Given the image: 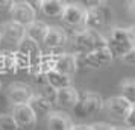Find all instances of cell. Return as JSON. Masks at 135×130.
<instances>
[{
  "label": "cell",
  "instance_id": "obj_1",
  "mask_svg": "<svg viewBox=\"0 0 135 130\" xmlns=\"http://www.w3.org/2000/svg\"><path fill=\"white\" fill-rule=\"evenodd\" d=\"M106 47V38H103L97 30L91 29H79L73 35V50L74 55H85L93 50Z\"/></svg>",
  "mask_w": 135,
  "mask_h": 130
},
{
  "label": "cell",
  "instance_id": "obj_2",
  "mask_svg": "<svg viewBox=\"0 0 135 130\" xmlns=\"http://www.w3.org/2000/svg\"><path fill=\"white\" fill-rule=\"evenodd\" d=\"M106 47L111 51L112 56L122 58L129 50L135 49V33L132 27L123 29V27H115L111 32L109 38L106 39Z\"/></svg>",
  "mask_w": 135,
  "mask_h": 130
},
{
  "label": "cell",
  "instance_id": "obj_3",
  "mask_svg": "<svg viewBox=\"0 0 135 130\" xmlns=\"http://www.w3.org/2000/svg\"><path fill=\"white\" fill-rule=\"evenodd\" d=\"M103 106V100L102 97L96 92H84L79 94V98L76 101V105L71 107L74 111V115L79 118L90 117L93 113H96L97 111L102 109Z\"/></svg>",
  "mask_w": 135,
  "mask_h": 130
},
{
  "label": "cell",
  "instance_id": "obj_4",
  "mask_svg": "<svg viewBox=\"0 0 135 130\" xmlns=\"http://www.w3.org/2000/svg\"><path fill=\"white\" fill-rule=\"evenodd\" d=\"M111 18H112V12L109 11V8L105 6V5L88 8L86 12H85V23H84V27L99 32V29L108 24V21H109Z\"/></svg>",
  "mask_w": 135,
  "mask_h": 130
},
{
  "label": "cell",
  "instance_id": "obj_5",
  "mask_svg": "<svg viewBox=\"0 0 135 130\" xmlns=\"http://www.w3.org/2000/svg\"><path fill=\"white\" fill-rule=\"evenodd\" d=\"M114 56L111 55L108 47H102V49L93 50L90 53L78 56V64H82L88 68H102L105 65H108L112 61Z\"/></svg>",
  "mask_w": 135,
  "mask_h": 130
},
{
  "label": "cell",
  "instance_id": "obj_6",
  "mask_svg": "<svg viewBox=\"0 0 135 130\" xmlns=\"http://www.w3.org/2000/svg\"><path fill=\"white\" fill-rule=\"evenodd\" d=\"M11 115H12L14 121L17 123L18 130L32 129L35 126V123H37V113L33 112V109L27 103H25V105H14Z\"/></svg>",
  "mask_w": 135,
  "mask_h": 130
},
{
  "label": "cell",
  "instance_id": "obj_7",
  "mask_svg": "<svg viewBox=\"0 0 135 130\" xmlns=\"http://www.w3.org/2000/svg\"><path fill=\"white\" fill-rule=\"evenodd\" d=\"M105 109L109 115H112L117 119H124V117L134 109V103H131L128 98H124L122 95H117L105 101Z\"/></svg>",
  "mask_w": 135,
  "mask_h": 130
},
{
  "label": "cell",
  "instance_id": "obj_8",
  "mask_svg": "<svg viewBox=\"0 0 135 130\" xmlns=\"http://www.w3.org/2000/svg\"><path fill=\"white\" fill-rule=\"evenodd\" d=\"M33 95L35 94H33L32 86L26 85V83H21V82H15V83H11L8 86V98L11 100L14 105L29 103Z\"/></svg>",
  "mask_w": 135,
  "mask_h": 130
},
{
  "label": "cell",
  "instance_id": "obj_9",
  "mask_svg": "<svg viewBox=\"0 0 135 130\" xmlns=\"http://www.w3.org/2000/svg\"><path fill=\"white\" fill-rule=\"evenodd\" d=\"M85 12L86 9L82 8L79 3H67L61 18L65 24L79 27V26H84V23H85Z\"/></svg>",
  "mask_w": 135,
  "mask_h": 130
},
{
  "label": "cell",
  "instance_id": "obj_10",
  "mask_svg": "<svg viewBox=\"0 0 135 130\" xmlns=\"http://www.w3.org/2000/svg\"><path fill=\"white\" fill-rule=\"evenodd\" d=\"M11 15H12V21L18 23L21 26H27L29 23H32L35 20V9L32 6H29L26 2H18V3H14L12 8L9 9Z\"/></svg>",
  "mask_w": 135,
  "mask_h": 130
},
{
  "label": "cell",
  "instance_id": "obj_11",
  "mask_svg": "<svg viewBox=\"0 0 135 130\" xmlns=\"http://www.w3.org/2000/svg\"><path fill=\"white\" fill-rule=\"evenodd\" d=\"M78 56L74 53H62L58 55L53 61V68L58 73H62L65 76H71L78 70Z\"/></svg>",
  "mask_w": 135,
  "mask_h": 130
},
{
  "label": "cell",
  "instance_id": "obj_12",
  "mask_svg": "<svg viewBox=\"0 0 135 130\" xmlns=\"http://www.w3.org/2000/svg\"><path fill=\"white\" fill-rule=\"evenodd\" d=\"M0 35L2 39H5L6 43H18L21 38L25 37V26L18 24L15 21H8L0 27Z\"/></svg>",
  "mask_w": 135,
  "mask_h": 130
},
{
  "label": "cell",
  "instance_id": "obj_13",
  "mask_svg": "<svg viewBox=\"0 0 135 130\" xmlns=\"http://www.w3.org/2000/svg\"><path fill=\"white\" fill-rule=\"evenodd\" d=\"M79 98V92L74 89L71 85L65 88H61V89H56V95H55V103L59 105L61 107H73L76 105V101Z\"/></svg>",
  "mask_w": 135,
  "mask_h": 130
},
{
  "label": "cell",
  "instance_id": "obj_14",
  "mask_svg": "<svg viewBox=\"0 0 135 130\" xmlns=\"http://www.w3.org/2000/svg\"><path fill=\"white\" fill-rule=\"evenodd\" d=\"M73 127L71 119L59 112H50L47 115V130H70Z\"/></svg>",
  "mask_w": 135,
  "mask_h": 130
},
{
  "label": "cell",
  "instance_id": "obj_15",
  "mask_svg": "<svg viewBox=\"0 0 135 130\" xmlns=\"http://www.w3.org/2000/svg\"><path fill=\"white\" fill-rule=\"evenodd\" d=\"M43 43L49 49H59V47H62L64 44L67 43V35L59 27H49Z\"/></svg>",
  "mask_w": 135,
  "mask_h": 130
},
{
  "label": "cell",
  "instance_id": "obj_16",
  "mask_svg": "<svg viewBox=\"0 0 135 130\" xmlns=\"http://www.w3.org/2000/svg\"><path fill=\"white\" fill-rule=\"evenodd\" d=\"M47 30H49V26L46 24L44 21L33 20L32 23H29V24L25 27V35L32 38V39L37 41V43H43Z\"/></svg>",
  "mask_w": 135,
  "mask_h": 130
},
{
  "label": "cell",
  "instance_id": "obj_17",
  "mask_svg": "<svg viewBox=\"0 0 135 130\" xmlns=\"http://www.w3.org/2000/svg\"><path fill=\"white\" fill-rule=\"evenodd\" d=\"M65 0H41L40 11L47 17H61L65 8Z\"/></svg>",
  "mask_w": 135,
  "mask_h": 130
},
{
  "label": "cell",
  "instance_id": "obj_18",
  "mask_svg": "<svg viewBox=\"0 0 135 130\" xmlns=\"http://www.w3.org/2000/svg\"><path fill=\"white\" fill-rule=\"evenodd\" d=\"M17 49H18V53L25 55L26 58H35V56H40V53H41L37 41H33L32 38L26 37V35L17 43Z\"/></svg>",
  "mask_w": 135,
  "mask_h": 130
},
{
  "label": "cell",
  "instance_id": "obj_19",
  "mask_svg": "<svg viewBox=\"0 0 135 130\" xmlns=\"http://www.w3.org/2000/svg\"><path fill=\"white\" fill-rule=\"evenodd\" d=\"M46 80H47V85H50V86L55 88V89H61V88H65V86H70L71 85L70 76L58 73L55 70H49L46 73Z\"/></svg>",
  "mask_w": 135,
  "mask_h": 130
},
{
  "label": "cell",
  "instance_id": "obj_20",
  "mask_svg": "<svg viewBox=\"0 0 135 130\" xmlns=\"http://www.w3.org/2000/svg\"><path fill=\"white\" fill-rule=\"evenodd\" d=\"M27 105L33 109V112H35L37 115L38 113H40V115H49L50 112H52V105H53V101H50L49 98H46L44 95L40 94V95H33Z\"/></svg>",
  "mask_w": 135,
  "mask_h": 130
},
{
  "label": "cell",
  "instance_id": "obj_21",
  "mask_svg": "<svg viewBox=\"0 0 135 130\" xmlns=\"http://www.w3.org/2000/svg\"><path fill=\"white\" fill-rule=\"evenodd\" d=\"M120 89H122V97L128 98L131 103L135 101V82L134 79H126L120 83Z\"/></svg>",
  "mask_w": 135,
  "mask_h": 130
},
{
  "label": "cell",
  "instance_id": "obj_22",
  "mask_svg": "<svg viewBox=\"0 0 135 130\" xmlns=\"http://www.w3.org/2000/svg\"><path fill=\"white\" fill-rule=\"evenodd\" d=\"M0 130H18L11 113H0Z\"/></svg>",
  "mask_w": 135,
  "mask_h": 130
},
{
  "label": "cell",
  "instance_id": "obj_23",
  "mask_svg": "<svg viewBox=\"0 0 135 130\" xmlns=\"http://www.w3.org/2000/svg\"><path fill=\"white\" fill-rule=\"evenodd\" d=\"M106 0H79V5L82 8H93V6H100V5H105Z\"/></svg>",
  "mask_w": 135,
  "mask_h": 130
},
{
  "label": "cell",
  "instance_id": "obj_24",
  "mask_svg": "<svg viewBox=\"0 0 135 130\" xmlns=\"http://www.w3.org/2000/svg\"><path fill=\"white\" fill-rule=\"evenodd\" d=\"M126 65H129V67H132V65H135V49L134 50H129L128 53H124V55L120 58Z\"/></svg>",
  "mask_w": 135,
  "mask_h": 130
},
{
  "label": "cell",
  "instance_id": "obj_25",
  "mask_svg": "<svg viewBox=\"0 0 135 130\" xmlns=\"http://www.w3.org/2000/svg\"><path fill=\"white\" fill-rule=\"evenodd\" d=\"M134 115H135V107L132 109V111L129 112L128 115L124 117V119H123V123L128 126V129H134L135 127V123H134Z\"/></svg>",
  "mask_w": 135,
  "mask_h": 130
},
{
  "label": "cell",
  "instance_id": "obj_26",
  "mask_svg": "<svg viewBox=\"0 0 135 130\" xmlns=\"http://www.w3.org/2000/svg\"><path fill=\"white\" fill-rule=\"evenodd\" d=\"M91 129L93 130H114V127L106 123H96L91 126Z\"/></svg>",
  "mask_w": 135,
  "mask_h": 130
},
{
  "label": "cell",
  "instance_id": "obj_27",
  "mask_svg": "<svg viewBox=\"0 0 135 130\" xmlns=\"http://www.w3.org/2000/svg\"><path fill=\"white\" fill-rule=\"evenodd\" d=\"M14 3V0H0V11H9Z\"/></svg>",
  "mask_w": 135,
  "mask_h": 130
},
{
  "label": "cell",
  "instance_id": "obj_28",
  "mask_svg": "<svg viewBox=\"0 0 135 130\" xmlns=\"http://www.w3.org/2000/svg\"><path fill=\"white\" fill-rule=\"evenodd\" d=\"M128 12L131 17H134L135 15V0H128Z\"/></svg>",
  "mask_w": 135,
  "mask_h": 130
},
{
  "label": "cell",
  "instance_id": "obj_29",
  "mask_svg": "<svg viewBox=\"0 0 135 130\" xmlns=\"http://www.w3.org/2000/svg\"><path fill=\"white\" fill-rule=\"evenodd\" d=\"M26 3L29 5V6H32L35 11H40V5H41V0H25Z\"/></svg>",
  "mask_w": 135,
  "mask_h": 130
},
{
  "label": "cell",
  "instance_id": "obj_30",
  "mask_svg": "<svg viewBox=\"0 0 135 130\" xmlns=\"http://www.w3.org/2000/svg\"><path fill=\"white\" fill-rule=\"evenodd\" d=\"M70 130H93L91 126H85V124H78V126H73Z\"/></svg>",
  "mask_w": 135,
  "mask_h": 130
},
{
  "label": "cell",
  "instance_id": "obj_31",
  "mask_svg": "<svg viewBox=\"0 0 135 130\" xmlns=\"http://www.w3.org/2000/svg\"><path fill=\"white\" fill-rule=\"evenodd\" d=\"M114 130H135V129H124V127H114Z\"/></svg>",
  "mask_w": 135,
  "mask_h": 130
},
{
  "label": "cell",
  "instance_id": "obj_32",
  "mask_svg": "<svg viewBox=\"0 0 135 130\" xmlns=\"http://www.w3.org/2000/svg\"><path fill=\"white\" fill-rule=\"evenodd\" d=\"M0 88H2V82H0Z\"/></svg>",
  "mask_w": 135,
  "mask_h": 130
},
{
  "label": "cell",
  "instance_id": "obj_33",
  "mask_svg": "<svg viewBox=\"0 0 135 130\" xmlns=\"http://www.w3.org/2000/svg\"><path fill=\"white\" fill-rule=\"evenodd\" d=\"M0 41H2V35H0Z\"/></svg>",
  "mask_w": 135,
  "mask_h": 130
}]
</instances>
